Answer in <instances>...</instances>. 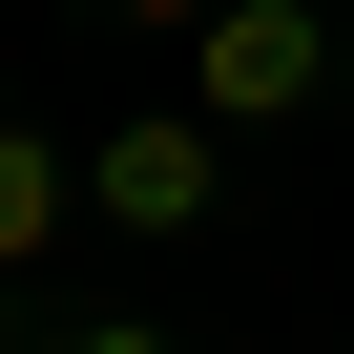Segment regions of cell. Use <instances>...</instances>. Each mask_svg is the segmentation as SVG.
Returning a JSON list of instances; mask_svg holds the SVG:
<instances>
[{
  "label": "cell",
  "instance_id": "cell-5",
  "mask_svg": "<svg viewBox=\"0 0 354 354\" xmlns=\"http://www.w3.org/2000/svg\"><path fill=\"white\" fill-rule=\"evenodd\" d=\"M63 354H188V333H146V313H84V333H63Z\"/></svg>",
  "mask_w": 354,
  "mask_h": 354
},
{
  "label": "cell",
  "instance_id": "cell-1",
  "mask_svg": "<svg viewBox=\"0 0 354 354\" xmlns=\"http://www.w3.org/2000/svg\"><path fill=\"white\" fill-rule=\"evenodd\" d=\"M209 188H230V125H209V104H146V125L84 146V230H125V250H188Z\"/></svg>",
  "mask_w": 354,
  "mask_h": 354
},
{
  "label": "cell",
  "instance_id": "cell-4",
  "mask_svg": "<svg viewBox=\"0 0 354 354\" xmlns=\"http://www.w3.org/2000/svg\"><path fill=\"white\" fill-rule=\"evenodd\" d=\"M84 21H125V42H209L230 0H84Z\"/></svg>",
  "mask_w": 354,
  "mask_h": 354
},
{
  "label": "cell",
  "instance_id": "cell-3",
  "mask_svg": "<svg viewBox=\"0 0 354 354\" xmlns=\"http://www.w3.org/2000/svg\"><path fill=\"white\" fill-rule=\"evenodd\" d=\"M63 209H84V167H63L42 125H0V271H42V250H63Z\"/></svg>",
  "mask_w": 354,
  "mask_h": 354
},
{
  "label": "cell",
  "instance_id": "cell-2",
  "mask_svg": "<svg viewBox=\"0 0 354 354\" xmlns=\"http://www.w3.org/2000/svg\"><path fill=\"white\" fill-rule=\"evenodd\" d=\"M313 84H333V21H313V0H230V21L188 42V104H209L230 146H250V125H292Z\"/></svg>",
  "mask_w": 354,
  "mask_h": 354
}]
</instances>
